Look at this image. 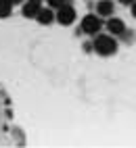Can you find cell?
Masks as SVG:
<instances>
[{"label": "cell", "mask_w": 136, "mask_h": 148, "mask_svg": "<svg viewBox=\"0 0 136 148\" xmlns=\"http://www.w3.org/2000/svg\"><path fill=\"white\" fill-rule=\"evenodd\" d=\"M94 50L107 56V54H113L115 50H117V42L113 40L111 36H96V40H94Z\"/></svg>", "instance_id": "obj_1"}, {"label": "cell", "mask_w": 136, "mask_h": 148, "mask_svg": "<svg viewBox=\"0 0 136 148\" xmlns=\"http://www.w3.org/2000/svg\"><path fill=\"white\" fill-rule=\"evenodd\" d=\"M101 19L96 17V15H86L84 19H82V32L84 34H90V36H94V34H99V29H101Z\"/></svg>", "instance_id": "obj_2"}, {"label": "cell", "mask_w": 136, "mask_h": 148, "mask_svg": "<svg viewBox=\"0 0 136 148\" xmlns=\"http://www.w3.org/2000/svg\"><path fill=\"white\" fill-rule=\"evenodd\" d=\"M57 21H59L61 25H71L75 21V8L69 6V4L59 6V11H57Z\"/></svg>", "instance_id": "obj_3"}, {"label": "cell", "mask_w": 136, "mask_h": 148, "mask_svg": "<svg viewBox=\"0 0 136 148\" xmlns=\"http://www.w3.org/2000/svg\"><path fill=\"white\" fill-rule=\"evenodd\" d=\"M107 29L113 34V36H119V34H126V23L122 21V19H109L107 21Z\"/></svg>", "instance_id": "obj_4"}, {"label": "cell", "mask_w": 136, "mask_h": 148, "mask_svg": "<svg viewBox=\"0 0 136 148\" xmlns=\"http://www.w3.org/2000/svg\"><path fill=\"white\" fill-rule=\"evenodd\" d=\"M40 0H27V2L23 4V17H36L38 15V11H40Z\"/></svg>", "instance_id": "obj_5"}, {"label": "cell", "mask_w": 136, "mask_h": 148, "mask_svg": "<svg viewBox=\"0 0 136 148\" xmlns=\"http://www.w3.org/2000/svg\"><path fill=\"white\" fill-rule=\"evenodd\" d=\"M36 19H38L42 25H48V23L55 19V13L50 11V8H40V11H38V15H36Z\"/></svg>", "instance_id": "obj_6"}, {"label": "cell", "mask_w": 136, "mask_h": 148, "mask_svg": "<svg viewBox=\"0 0 136 148\" xmlns=\"http://www.w3.org/2000/svg\"><path fill=\"white\" fill-rule=\"evenodd\" d=\"M99 15H103V17H109L111 13H113V4H111V0H103V2H99Z\"/></svg>", "instance_id": "obj_7"}, {"label": "cell", "mask_w": 136, "mask_h": 148, "mask_svg": "<svg viewBox=\"0 0 136 148\" xmlns=\"http://www.w3.org/2000/svg\"><path fill=\"white\" fill-rule=\"evenodd\" d=\"M11 11H13V2H11V0H0V19L8 17Z\"/></svg>", "instance_id": "obj_8"}, {"label": "cell", "mask_w": 136, "mask_h": 148, "mask_svg": "<svg viewBox=\"0 0 136 148\" xmlns=\"http://www.w3.org/2000/svg\"><path fill=\"white\" fill-rule=\"evenodd\" d=\"M48 4L50 6H63V4H67V0H48Z\"/></svg>", "instance_id": "obj_9"}, {"label": "cell", "mask_w": 136, "mask_h": 148, "mask_svg": "<svg viewBox=\"0 0 136 148\" xmlns=\"http://www.w3.org/2000/svg\"><path fill=\"white\" fill-rule=\"evenodd\" d=\"M132 15L136 17V0H134V2H132Z\"/></svg>", "instance_id": "obj_10"}, {"label": "cell", "mask_w": 136, "mask_h": 148, "mask_svg": "<svg viewBox=\"0 0 136 148\" xmlns=\"http://www.w3.org/2000/svg\"><path fill=\"white\" fill-rule=\"evenodd\" d=\"M122 2H124V4H132V2H134V0H122Z\"/></svg>", "instance_id": "obj_11"}]
</instances>
